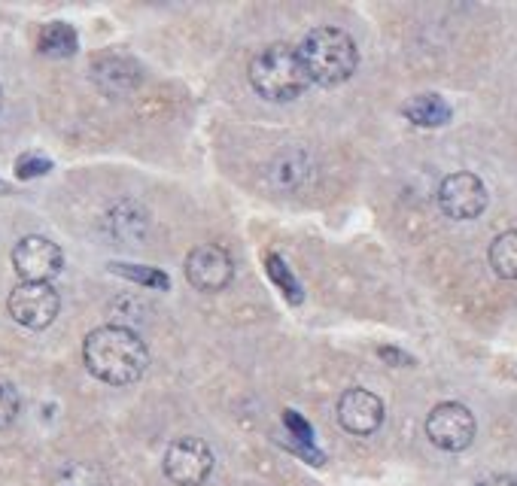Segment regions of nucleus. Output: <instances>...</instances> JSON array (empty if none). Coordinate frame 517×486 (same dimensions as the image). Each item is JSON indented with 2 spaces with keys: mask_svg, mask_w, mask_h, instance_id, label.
Wrapping results in <instances>:
<instances>
[{
  "mask_svg": "<svg viewBox=\"0 0 517 486\" xmlns=\"http://www.w3.org/2000/svg\"><path fill=\"white\" fill-rule=\"evenodd\" d=\"M49 171H52V161L43 158V155H34V152L19 155V161H16V177L19 180H37V177H46Z\"/></svg>",
  "mask_w": 517,
  "mask_h": 486,
  "instance_id": "412c9836",
  "label": "nucleus"
},
{
  "mask_svg": "<svg viewBox=\"0 0 517 486\" xmlns=\"http://www.w3.org/2000/svg\"><path fill=\"white\" fill-rule=\"evenodd\" d=\"M402 113L408 122L420 125V128H441L451 122V104L445 98H438L432 92L426 95H414L411 101L402 104Z\"/></svg>",
  "mask_w": 517,
  "mask_h": 486,
  "instance_id": "4468645a",
  "label": "nucleus"
},
{
  "mask_svg": "<svg viewBox=\"0 0 517 486\" xmlns=\"http://www.w3.org/2000/svg\"><path fill=\"white\" fill-rule=\"evenodd\" d=\"M490 268L502 280H517V231H505L490 243Z\"/></svg>",
  "mask_w": 517,
  "mask_h": 486,
  "instance_id": "dca6fc26",
  "label": "nucleus"
},
{
  "mask_svg": "<svg viewBox=\"0 0 517 486\" xmlns=\"http://www.w3.org/2000/svg\"><path fill=\"white\" fill-rule=\"evenodd\" d=\"M378 356H381V359H390V365H414V359H411L408 353L393 350V347H381V350H378Z\"/></svg>",
  "mask_w": 517,
  "mask_h": 486,
  "instance_id": "4be33fe9",
  "label": "nucleus"
},
{
  "mask_svg": "<svg viewBox=\"0 0 517 486\" xmlns=\"http://www.w3.org/2000/svg\"><path fill=\"white\" fill-rule=\"evenodd\" d=\"M52 486H107V477L92 462H67L55 471Z\"/></svg>",
  "mask_w": 517,
  "mask_h": 486,
  "instance_id": "f3484780",
  "label": "nucleus"
},
{
  "mask_svg": "<svg viewBox=\"0 0 517 486\" xmlns=\"http://www.w3.org/2000/svg\"><path fill=\"white\" fill-rule=\"evenodd\" d=\"M384 417H387L384 401L368 389L353 386L338 398V423L350 435H359V438L375 435L384 426Z\"/></svg>",
  "mask_w": 517,
  "mask_h": 486,
  "instance_id": "9d476101",
  "label": "nucleus"
},
{
  "mask_svg": "<svg viewBox=\"0 0 517 486\" xmlns=\"http://www.w3.org/2000/svg\"><path fill=\"white\" fill-rule=\"evenodd\" d=\"M0 195H10V186L4 180H0Z\"/></svg>",
  "mask_w": 517,
  "mask_h": 486,
  "instance_id": "b1692460",
  "label": "nucleus"
},
{
  "mask_svg": "<svg viewBox=\"0 0 517 486\" xmlns=\"http://www.w3.org/2000/svg\"><path fill=\"white\" fill-rule=\"evenodd\" d=\"M19 411H22V398H19L16 386L10 380H0V432L16 423Z\"/></svg>",
  "mask_w": 517,
  "mask_h": 486,
  "instance_id": "6ab92c4d",
  "label": "nucleus"
},
{
  "mask_svg": "<svg viewBox=\"0 0 517 486\" xmlns=\"http://www.w3.org/2000/svg\"><path fill=\"white\" fill-rule=\"evenodd\" d=\"M146 228H150V216L146 210L134 201H119L110 213H107V231L119 240V243H137L146 237Z\"/></svg>",
  "mask_w": 517,
  "mask_h": 486,
  "instance_id": "ddd939ff",
  "label": "nucleus"
},
{
  "mask_svg": "<svg viewBox=\"0 0 517 486\" xmlns=\"http://www.w3.org/2000/svg\"><path fill=\"white\" fill-rule=\"evenodd\" d=\"M10 316L31 332H43L58 319L61 295L52 283H19L7 298Z\"/></svg>",
  "mask_w": 517,
  "mask_h": 486,
  "instance_id": "39448f33",
  "label": "nucleus"
},
{
  "mask_svg": "<svg viewBox=\"0 0 517 486\" xmlns=\"http://www.w3.org/2000/svg\"><path fill=\"white\" fill-rule=\"evenodd\" d=\"M475 432H478L475 414L460 401H441V404H435V408L429 411V417H426L429 441L438 450H445V453L469 450L472 441H475Z\"/></svg>",
  "mask_w": 517,
  "mask_h": 486,
  "instance_id": "20e7f679",
  "label": "nucleus"
},
{
  "mask_svg": "<svg viewBox=\"0 0 517 486\" xmlns=\"http://www.w3.org/2000/svg\"><path fill=\"white\" fill-rule=\"evenodd\" d=\"M478 486H517V477H511V474H490Z\"/></svg>",
  "mask_w": 517,
  "mask_h": 486,
  "instance_id": "5701e85b",
  "label": "nucleus"
},
{
  "mask_svg": "<svg viewBox=\"0 0 517 486\" xmlns=\"http://www.w3.org/2000/svg\"><path fill=\"white\" fill-rule=\"evenodd\" d=\"M487 186L481 183V177L469 174V171H457L451 177L441 180L438 186V207L451 219H478L487 210Z\"/></svg>",
  "mask_w": 517,
  "mask_h": 486,
  "instance_id": "6e6552de",
  "label": "nucleus"
},
{
  "mask_svg": "<svg viewBox=\"0 0 517 486\" xmlns=\"http://www.w3.org/2000/svg\"><path fill=\"white\" fill-rule=\"evenodd\" d=\"M186 277L201 292H223L235 280V262L219 243H204V247L189 253Z\"/></svg>",
  "mask_w": 517,
  "mask_h": 486,
  "instance_id": "1a4fd4ad",
  "label": "nucleus"
},
{
  "mask_svg": "<svg viewBox=\"0 0 517 486\" xmlns=\"http://www.w3.org/2000/svg\"><path fill=\"white\" fill-rule=\"evenodd\" d=\"M268 271H271V277H274V283L280 286V292H286V298L292 301V304H299L302 301V289H299V280H295L292 274H289V268L277 259V256H268Z\"/></svg>",
  "mask_w": 517,
  "mask_h": 486,
  "instance_id": "aec40b11",
  "label": "nucleus"
},
{
  "mask_svg": "<svg viewBox=\"0 0 517 486\" xmlns=\"http://www.w3.org/2000/svg\"><path fill=\"white\" fill-rule=\"evenodd\" d=\"M13 268L22 277V283H52L64 268V253L49 237L28 234L16 243Z\"/></svg>",
  "mask_w": 517,
  "mask_h": 486,
  "instance_id": "0eeeda50",
  "label": "nucleus"
},
{
  "mask_svg": "<svg viewBox=\"0 0 517 486\" xmlns=\"http://www.w3.org/2000/svg\"><path fill=\"white\" fill-rule=\"evenodd\" d=\"M83 362L107 386H131L150 368V350L128 326H101L83 344Z\"/></svg>",
  "mask_w": 517,
  "mask_h": 486,
  "instance_id": "f257e3e1",
  "label": "nucleus"
},
{
  "mask_svg": "<svg viewBox=\"0 0 517 486\" xmlns=\"http://www.w3.org/2000/svg\"><path fill=\"white\" fill-rule=\"evenodd\" d=\"M250 86L265 101H295L311 86L308 67L299 55V46L271 43L250 61Z\"/></svg>",
  "mask_w": 517,
  "mask_h": 486,
  "instance_id": "f03ea898",
  "label": "nucleus"
},
{
  "mask_svg": "<svg viewBox=\"0 0 517 486\" xmlns=\"http://www.w3.org/2000/svg\"><path fill=\"white\" fill-rule=\"evenodd\" d=\"M216 456L201 438H177L165 450V474L177 486H201L213 474Z\"/></svg>",
  "mask_w": 517,
  "mask_h": 486,
  "instance_id": "423d86ee",
  "label": "nucleus"
},
{
  "mask_svg": "<svg viewBox=\"0 0 517 486\" xmlns=\"http://www.w3.org/2000/svg\"><path fill=\"white\" fill-rule=\"evenodd\" d=\"M299 55L308 67L311 83L317 86H341L359 67V49L353 37L341 28H314L302 37Z\"/></svg>",
  "mask_w": 517,
  "mask_h": 486,
  "instance_id": "7ed1b4c3",
  "label": "nucleus"
},
{
  "mask_svg": "<svg viewBox=\"0 0 517 486\" xmlns=\"http://www.w3.org/2000/svg\"><path fill=\"white\" fill-rule=\"evenodd\" d=\"M317 177V165H314V155L302 146H289V149H280L271 165H268V186L274 192H302L314 183Z\"/></svg>",
  "mask_w": 517,
  "mask_h": 486,
  "instance_id": "9b49d317",
  "label": "nucleus"
},
{
  "mask_svg": "<svg viewBox=\"0 0 517 486\" xmlns=\"http://www.w3.org/2000/svg\"><path fill=\"white\" fill-rule=\"evenodd\" d=\"M110 271L125 277V280H131V283H140L146 289H171V277L165 271L146 268V265H122V262H116V265H110Z\"/></svg>",
  "mask_w": 517,
  "mask_h": 486,
  "instance_id": "a211bd4d",
  "label": "nucleus"
},
{
  "mask_svg": "<svg viewBox=\"0 0 517 486\" xmlns=\"http://www.w3.org/2000/svg\"><path fill=\"white\" fill-rule=\"evenodd\" d=\"M0 107H4V89H0Z\"/></svg>",
  "mask_w": 517,
  "mask_h": 486,
  "instance_id": "393cba45",
  "label": "nucleus"
},
{
  "mask_svg": "<svg viewBox=\"0 0 517 486\" xmlns=\"http://www.w3.org/2000/svg\"><path fill=\"white\" fill-rule=\"evenodd\" d=\"M80 49V37L67 22H49L40 31V52L49 58H70Z\"/></svg>",
  "mask_w": 517,
  "mask_h": 486,
  "instance_id": "2eb2a0df",
  "label": "nucleus"
},
{
  "mask_svg": "<svg viewBox=\"0 0 517 486\" xmlns=\"http://www.w3.org/2000/svg\"><path fill=\"white\" fill-rule=\"evenodd\" d=\"M92 79H95V86L107 95H128L137 83H140V73H137V64L122 58V55H104L95 61L92 67Z\"/></svg>",
  "mask_w": 517,
  "mask_h": 486,
  "instance_id": "f8f14e48",
  "label": "nucleus"
}]
</instances>
